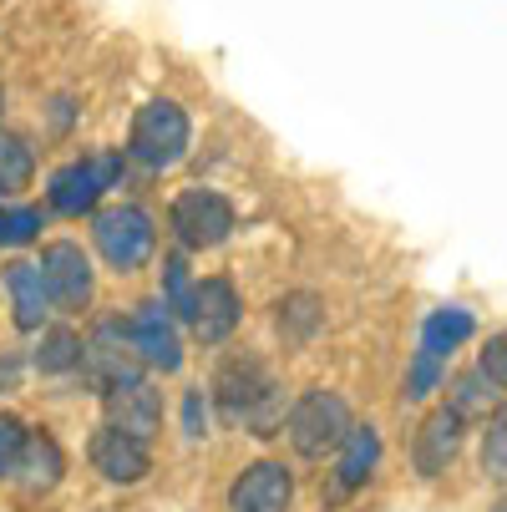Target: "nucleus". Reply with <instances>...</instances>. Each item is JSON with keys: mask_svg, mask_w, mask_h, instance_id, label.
Returning a JSON list of instances; mask_svg holds the SVG:
<instances>
[{"mask_svg": "<svg viewBox=\"0 0 507 512\" xmlns=\"http://www.w3.org/2000/svg\"><path fill=\"white\" fill-rule=\"evenodd\" d=\"M213 406L229 426H249L254 436H279L284 431V386L274 381V371L254 355L239 350L229 360H219L213 371Z\"/></svg>", "mask_w": 507, "mask_h": 512, "instance_id": "f257e3e1", "label": "nucleus"}, {"mask_svg": "<svg viewBox=\"0 0 507 512\" xmlns=\"http://www.w3.org/2000/svg\"><path fill=\"white\" fill-rule=\"evenodd\" d=\"M350 426H355V421H350L345 396H340V391H325V386L305 391L295 406L284 411V436H289V447H295L300 457H310V462L335 457L340 442L350 436Z\"/></svg>", "mask_w": 507, "mask_h": 512, "instance_id": "f03ea898", "label": "nucleus"}, {"mask_svg": "<svg viewBox=\"0 0 507 512\" xmlns=\"http://www.w3.org/2000/svg\"><path fill=\"white\" fill-rule=\"evenodd\" d=\"M188 137H193L188 112H183L178 102L158 97V102H148V107H142V112L132 117L127 158H132L137 168H148V173H163V168L183 163V153H188Z\"/></svg>", "mask_w": 507, "mask_h": 512, "instance_id": "7ed1b4c3", "label": "nucleus"}, {"mask_svg": "<svg viewBox=\"0 0 507 512\" xmlns=\"http://www.w3.org/2000/svg\"><path fill=\"white\" fill-rule=\"evenodd\" d=\"M92 244L117 274H132V269H142L153 259L158 229H153V218L142 213L137 203H117V208H102L92 218Z\"/></svg>", "mask_w": 507, "mask_h": 512, "instance_id": "20e7f679", "label": "nucleus"}, {"mask_svg": "<svg viewBox=\"0 0 507 512\" xmlns=\"http://www.w3.org/2000/svg\"><path fill=\"white\" fill-rule=\"evenodd\" d=\"M168 224H173V239L183 249H219L234 234V203L213 188H183L173 198Z\"/></svg>", "mask_w": 507, "mask_h": 512, "instance_id": "39448f33", "label": "nucleus"}, {"mask_svg": "<svg viewBox=\"0 0 507 512\" xmlns=\"http://www.w3.org/2000/svg\"><path fill=\"white\" fill-rule=\"evenodd\" d=\"M122 173V158L117 153H97V158H82V163H66L61 173H51L46 183V203L66 218H82L97 208V198L117 183Z\"/></svg>", "mask_w": 507, "mask_h": 512, "instance_id": "423d86ee", "label": "nucleus"}, {"mask_svg": "<svg viewBox=\"0 0 507 512\" xmlns=\"http://www.w3.org/2000/svg\"><path fill=\"white\" fill-rule=\"evenodd\" d=\"M137 350H132V330L122 325V320H102L97 325V335L82 345V376H87V386L92 391H117V386H127V381H137L142 371H137Z\"/></svg>", "mask_w": 507, "mask_h": 512, "instance_id": "0eeeda50", "label": "nucleus"}, {"mask_svg": "<svg viewBox=\"0 0 507 512\" xmlns=\"http://www.w3.org/2000/svg\"><path fill=\"white\" fill-rule=\"evenodd\" d=\"M41 279H46L51 305H61V310H87L92 305L97 269H92V259H87L82 244H71V239L46 244L41 249Z\"/></svg>", "mask_w": 507, "mask_h": 512, "instance_id": "6e6552de", "label": "nucleus"}, {"mask_svg": "<svg viewBox=\"0 0 507 512\" xmlns=\"http://www.w3.org/2000/svg\"><path fill=\"white\" fill-rule=\"evenodd\" d=\"M127 330H132V350H137L142 365H153V371H163V376H173L178 365H183V340H178V325H173V315H168L163 300L137 305V315L127 320Z\"/></svg>", "mask_w": 507, "mask_h": 512, "instance_id": "1a4fd4ad", "label": "nucleus"}, {"mask_svg": "<svg viewBox=\"0 0 507 512\" xmlns=\"http://www.w3.org/2000/svg\"><path fill=\"white\" fill-rule=\"evenodd\" d=\"M87 457H92V467H97L107 482H122V487H132V482H142V477L153 472L148 442H142V436H132V431H122V426H112V421L92 431Z\"/></svg>", "mask_w": 507, "mask_h": 512, "instance_id": "9d476101", "label": "nucleus"}, {"mask_svg": "<svg viewBox=\"0 0 507 512\" xmlns=\"http://www.w3.org/2000/svg\"><path fill=\"white\" fill-rule=\"evenodd\" d=\"M295 502V477L284 462H249L229 482V512H289Z\"/></svg>", "mask_w": 507, "mask_h": 512, "instance_id": "9b49d317", "label": "nucleus"}, {"mask_svg": "<svg viewBox=\"0 0 507 512\" xmlns=\"http://www.w3.org/2000/svg\"><path fill=\"white\" fill-rule=\"evenodd\" d=\"M239 315H244V305H239V289L224 279V274H213V279H203L198 284V295H193V335L203 340V345H224L234 330H239Z\"/></svg>", "mask_w": 507, "mask_h": 512, "instance_id": "f8f14e48", "label": "nucleus"}, {"mask_svg": "<svg viewBox=\"0 0 507 512\" xmlns=\"http://www.w3.org/2000/svg\"><path fill=\"white\" fill-rule=\"evenodd\" d=\"M462 426H467V416L457 406H437V411L421 421L416 442H411V462H416L421 477H437V472L452 467V457L462 447Z\"/></svg>", "mask_w": 507, "mask_h": 512, "instance_id": "ddd939ff", "label": "nucleus"}, {"mask_svg": "<svg viewBox=\"0 0 507 512\" xmlns=\"http://www.w3.org/2000/svg\"><path fill=\"white\" fill-rule=\"evenodd\" d=\"M107 421L112 426H122V431H132V436H148L163 426V396L148 386V381H127V386H117V391H107Z\"/></svg>", "mask_w": 507, "mask_h": 512, "instance_id": "4468645a", "label": "nucleus"}, {"mask_svg": "<svg viewBox=\"0 0 507 512\" xmlns=\"http://www.w3.org/2000/svg\"><path fill=\"white\" fill-rule=\"evenodd\" d=\"M335 457H340V462H335V487H330V497H345V492H355L360 482H366V477L376 472V462H381V436H376V426H350V436L340 442Z\"/></svg>", "mask_w": 507, "mask_h": 512, "instance_id": "2eb2a0df", "label": "nucleus"}, {"mask_svg": "<svg viewBox=\"0 0 507 512\" xmlns=\"http://www.w3.org/2000/svg\"><path fill=\"white\" fill-rule=\"evenodd\" d=\"M6 289H11V305H16V325H21V330H41L46 315H51V295H46L41 264L16 259V264L6 269Z\"/></svg>", "mask_w": 507, "mask_h": 512, "instance_id": "dca6fc26", "label": "nucleus"}, {"mask_svg": "<svg viewBox=\"0 0 507 512\" xmlns=\"http://www.w3.org/2000/svg\"><path fill=\"white\" fill-rule=\"evenodd\" d=\"M61 472H66V457H61V447H56V436H46V431H31L26 436V452H21V467H16V487L21 492H51L56 482H61Z\"/></svg>", "mask_w": 507, "mask_h": 512, "instance_id": "f3484780", "label": "nucleus"}, {"mask_svg": "<svg viewBox=\"0 0 507 512\" xmlns=\"http://www.w3.org/2000/svg\"><path fill=\"white\" fill-rule=\"evenodd\" d=\"M472 330H477V320H472L462 305H447V310H437V315L421 325V350H431V355H442V360H447Z\"/></svg>", "mask_w": 507, "mask_h": 512, "instance_id": "a211bd4d", "label": "nucleus"}, {"mask_svg": "<svg viewBox=\"0 0 507 512\" xmlns=\"http://www.w3.org/2000/svg\"><path fill=\"white\" fill-rule=\"evenodd\" d=\"M82 335L77 330H46L41 335V350H36V371L41 376H71L82 371Z\"/></svg>", "mask_w": 507, "mask_h": 512, "instance_id": "6ab92c4d", "label": "nucleus"}, {"mask_svg": "<svg viewBox=\"0 0 507 512\" xmlns=\"http://www.w3.org/2000/svg\"><path fill=\"white\" fill-rule=\"evenodd\" d=\"M31 173H36V148L21 132H0V188L16 193L31 183Z\"/></svg>", "mask_w": 507, "mask_h": 512, "instance_id": "aec40b11", "label": "nucleus"}, {"mask_svg": "<svg viewBox=\"0 0 507 512\" xmlns=\"http://www.w3.org/2000/svg\"><path fill=\"white\" fill-rule=\"evenodd\" d=\"M193 295H198V284L188 274V259L183 254H168L163 259V305L173 320H193Z\"/></svg>", "mask_w": 507, "mask_h": 512, "instance_id": "412c9836", "label": "nucleus"}, {"mask_svg": "<svg viewBox=\"0 0 507 512\" xmlns=\"http://www.w3.org/2000/svg\"><path fill=\"white\" fill-rule=\"evenodd\" d=\"M482 472L492 482H507V401L492 406L487 431H482Z\"/></svg>", "mask_w": 507, "mask_h": 512, "instance_id": "4be33fe9", "label": "nucleus"}, {"mask_svg": "<svg viewBox=\"0 0 507 512\" xmlns=\"http://www.w3.org/2000/svg\"><path fill=\"white\" fill-rule=\"evenodd\" d=\"M41 234V208H6L0 203V249H21Z\"/></svg>", "mask_w": 507, "mask_h": 512, "instance_id": "5701e85b", "label": "nucleus"}, {"mask_svg": "<svg viewBox=\"0 0 507 512\" xmlns=\"http://www.w3.org/2000/svg\"><path fill=\"white\" fill-rule=\"evenodd\" d=\"M26 436H31V426H26L21 416H6V411H0V482L16 477L21 452H26Z\"/></svg>", "mask_w": 507, "mask_h": 512, "instance_id": "b1692460", "label": "nucleus"}, {"mask_svg": "<svg viewBox=\"0 0 507 512\" xmlns=\"http://www.w3.org/2000/svg\"><path fill=\"white\" fill-rule=\"evenodd\" d=\"M437 381H442V355L416 350L411 371H406V396H411V401H426L431 391H437Z\"/></svg>", "mask_w": 507, "mask_h": 512, "instance_id": "393cba45", "label": "nucleus"}, {"mask_svg": "<svg viewBox=\"0 0 507 512\" xmlns=\"http://www.w3.org/2000/svg\"><path fill=\"white\" fill-rule=\"evenodd\" d=\"M310 305H315L310 295H300V300H289V310L279 305V335H284V340H295V345H300V340H310V330L320 325V315H315Z\"/></svg>", "mask_w": 507, "mask_h": 512, "instance_id": "a878e982", "label": "nucleus"}, {"mask_svg": "<svg viewBox=\"0 0 507 512\" xmlns=\"http://www.w3.org/2000/svg\"><path fill=\"white\" fill-rule=\"evenodd\" d=\"M452 391H457V401H452V406H457L462 416H487V406H492V381H487L482 371L462 376Z\"/></svg>", "mask_w": 507, "mask_h": 512, "instance_id": "bb28decb", "label": "nucleus"}, {"mask_svg": "<svg viewBox=\"0 0 507 512\" xmlns=\"http://www.w3.org/2000/svg\"><path fill=\"white\" fill-rule=\"evenodd\" d=\"M477 371H482L492 386L507 391V330H502V335H487V345H482V355H477Z\"/></svg>", "mask_w": 507, "mask_h": 512, "instance_id": "cd10ccee", "label": "nucleus"}, {"mask_svg": "<svg viewBox=\"0 0 507 512\" xmlns=\"http://www.w3.org/2000/svg\"><path fill=\"white\" fill-rule=\"evenodd\" d=\"M203 426H208V406H203V386H193L183 396V431L188 436H203Z\"/></svg>", "mask_w": 507, "mask_h": 512, "instance_id": "c85d7f7f", "label": "nucleus"}, {"mask_svg": "<svg viewBox=\"0 0 507 512\" xmlns=\"http://www.w3.org/2000/svg\"><path fill=\"white\" fill-rule=\"evenodd\" d=\"M497 512H507V497H502V502H497Z\"/></svg>", "mask_w": 507, "mask_h": 512, "instance_id": "c756f323", "label": "nucleus"}, {"mask_svg": "<svg viewBox=\"0 0 507 512\" xmlns=\"http://www.w3.org/2000/svg\"><path fill=\"white\" fill-rule=\"evenodd\" d=\"M0 198H6V188H0Z\"/></svg>", "mask_w": 507, "mask_h": 512, "instance_id": "7c9ffc66", "label": "nucleus"}]
</instances>
